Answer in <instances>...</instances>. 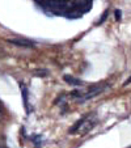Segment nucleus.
<instances>
[{"label": "nucleus", "instance_id": "obj_5", "mask_svg": "<svg viewBox=\"0 0 131 148\" xmlns=\"http://www.w3.org/2000/svg\"><path fill=\"white\" fill-rule=\"evenodd\" d=\"M64 80L67 81V83H70V84H73V85H81V80H78V79H75V77H71V76H64Z\"/></svg>", "mask_w": 131, "mask_h": 148}, {"label": "nucleus", "instance_id": "obj_6", "mask_svg": "<svg viewBox=\"0 0 131 148\" xmlns=\"http://www.w3.org/2000/svg\"><path fill=\"white\" fill-rule=\"evenodd\" d=\"M106 17H108V11H105V12H104V13H102V16H101V18L98 20V25H100V24H102V21L106 18Z\"/></svg>", "mask_w": 131, "mask_h": 148}, {"label": "nucleus", "instance_id": "obj_8", "mask_svg": "<svg viewBox=\"0 0 131 148\" xmlns=\"http://www.w3.org/2000/svg\"><path fill=\"white\" fill-rule=\"evenodd\" d=\"M128 83H131V77H130V79H128V80H127V83H125V85H126V84H128Z\"/></svg>", "mask_w": 131, "mask_h": 148}, {"label": "nucleus", "instance_id": "obj_3", "mask_svg": "<svg viewBox=\"0 0 131 148\" xmlns=\"http://www.w3.org/2000/svg\"><path fill=\"white\" fill-rule=\"evenodd\" d=\"M20 89L23 92V97H24V105H25L26 112L29 113V103H28V88L25 87V84H20Z\"/></svg>", "mask_w": 131, "mask_h": 148}, {"label": "nucleus", "instance_id": "obj_4", "mask_svg": "<svg viewBox=\"0 0 131 148\" xmlns=\"http://www.w3.org/2000/svg\"><path fill=\"white\" fill-rule=\"evenodd\" d=\"M9 42H12V43H14V45H19V46H33V42L30 41H26V39H11Z\"/></svg>", "mask_w": 131, "mask_h": 148}, {"label": "nucleus", "instance_id": "obj_7", "mask_svg": "<svg viewBox=\"0 0 131 148\" xmlns=\"http://www.w3.org/2000/svg\"><path fill=\"white\" fill-rule=\"evenodd\" d=\"M114 16L117 17V20H121V11L119 9H117V11L114 12Z\"/></svg>", "mask_w": 131, "mask_h": 148}, {"label": "nucleus", "instance_id": "obj_2", "mask_svg": "<svg viewBox=\"0 0 131 148\" xmlns=\"http://www.w3.org/2000/svg\"><path fill=\"white\" fill-rule=\"evenodd\" d=\"M95 118L92 115H85L83 117L80 121L75 123L72 126V129L70 130V134H80V135H84L86 134L88 131L93 129V126H95Z\"/></svg>", "mask_w": 131, "mask_h": 148}, {"label": "nucleus", "instance_id": "obj_10", "mask_svg": "<svg viewBox=\"0 0 131 148\" xmlns=\"http://www.w3.org/2000/svg\"><path fill=\"white\" fill-rule=\"evenodd\" d=\"M128 148H131V147H128Z\"/></svg>", "mask_w": 131, "mask_h": 148}, {"label": "nucleus", "instance_id": "obj_1", "mask_svg": "<svg viewBox=\"0 0 131 148\" xmlns=\"http://www.w3.org/2000/svg\"><path fill=\"white\" fill-rule=\"evenodd\" d=\"M46 13L66 18H79L91 11L92 0H34Z\"/></svg>", "mask_w": 131, "mask_h": 148}, {"label": "nucleus", "instance_id": "obj_9", "mask_svg": "<svg viewBox=\"0 0 131 148\" xmlns=\"http://www.w3.org/2000/svg\"><path fill=\"white\" fill-rule=\"evenodd\" d=\"M1 115H3V114H1V110H0V119H1Z\"/></svg>", "mask_w": 131, "mask_h": 148}]
</instances>
